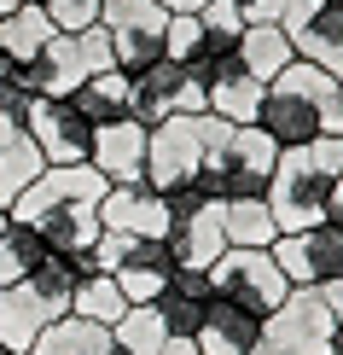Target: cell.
Masks as SVG:
<instances>
[{
  "mask_svg": "<svg viewBox=\"0 0 343 355\" xmlns=\"http://www.w3.org/2000/svg\"><path fill=\"white\" fill-rule=\"evenodd\" d=\"M204 6H210V0H163V12H169V18H198Z\"/></svg>",
  "mask_w": 343,
  "mask_h": 355,
  "instance_id": "34",
  "label": "cell"
},
{
  "mask_svg": "<svg viewBox=\"0 0 343 355\" xmlns=\"http://www.w3.org/2000/svg\"><path fill=\"white\" fill-rule=\"evenodd\" d=\"M94 262H99V274H111L123 286L128 303H157V291L181 268V257L169 250V239H128V233H99Z\"/></svg>",
  "mask_w": 343,
  "mask_h": 355,
  "instance_id": "6",
  "label": "cell"
},
{
  "mask_svg": "<svg viewBox=\"0 0 343 355\" xmlns=\"http://www.w3.org/2000/svg\"><path fill=\"white\" fill-rule=\"evenodd\" d=\"M111 35L105 24L94 29H76V35H53L47 53L35 58V87L41 94H70V87H82L87 76H99V70H111Z\"/></svg>",
  "mask_w": 343,
  "mask_h": 355,
  "instance_id": "12",
  "label": "cell"
},
{
  "mask_svg": "<svg viewBox=\"0 0 343 355\" xmlns=\"http://www.w3.org/2000/svg\"><path fill=\"white\" fill-rule=\"evenodd\" d=\"M169 250L181 257V268H216V257L227 250V227H221V198H210L204 210H192L181 221H169Z\"/></svg>",
  "mask_w": 343,
  "mask_h": 355,
  "instance_id": "18",
  "label": "cell"
},
{
  "mask_svg": "<svg viewBox=\"0 0 343 355\" xmlns=\"http://www.w3.org/2000/svg\"><path fill=\"white\" fill-rule=\"evenodd\" d=\"M285 6H291V0H250L245 24H279V18H285Z\"/></svg>",
  "mask_w": 343,
  "mask_h": 355,
  "instance_id": "33",
  "label": "cell"
},
{
  "mask_svg": "<svg viewBox=\"0 0 343 355\" xmlns=\"http://www.w3.org/2000/svg\"><path fill=\"white\" fill-rule=\"evenodd\" d=\"M326 221L343 227V175H337V187H332V210H326Z\"/></svg>",
  "mask_w": 343,
  "mask_h": 355,
  "instance_id": "35",
  "label": "cell"
},
{
  "mask_svg": "<svg viewBox=\"0 0 343 355\" xmlns=\"http://www.w3.org/2000/svg\"><path fill=\"white\" fill-rule=\"evenodd\" d=\"M0 355H6V349H0Z\"/></svg>",
  "mask_w": 343,
  "mask_h": 355,
  "instance_id": "43",
  "label": "cell"
},
{
  "mask_svg": "<svg viewBox=\"0 0 343 355\" xmlns=\"http://www.w3.org/2000/svg\"><path fill=\"white\" fill-rule=\"evenodd\" d=\"M332 303L320 291H291L274 315H262V338L250 355H332Z\"/></svg>",
  "mask_w": 343,
  "mask_h": 355,
  "instance_id": "7",
  "label": "cell"
},
{
  "mask_svg": "<svg viewBox=\"0 0 343 355\" xmlns=\"http://www.w3.org/2000/svg\"><path fill=\"white\" fill-rule=\"evenodd\" d=\"M332 355H343V320L332 327Z\"/></svg>",
  "mask_w": 343,
  "mask_h": 355,
  "instance_id": "38",
  "label": "cell"
},
{
  "mask_svg": "<svg viewBox=\"0 0 343 355\" xmlns=\"http://www.w3.org/2000/svg\"><path fill=\"white\" fill-rule=\"evenodd\" d=\"M198 41H204V24L198 18H169V29H163V58L186 64V58L198 53Z\"/></svg>",
  "mask_w": 343,
  "mask_h": 355,
  "instance_id": "31",
  "label": "cell"
},
{
  "mask_svg": "<svg viewBox=\"0 0 343 355\" xmlns=\"http://www.w3.org/2000/svg\"><path fill=\"white\" fill-rule=\"evenodd\" d=\"M233 6H238V12H245V6H250V0H233Z\"/></svg>",
  "mask_w": 343,
  "mask_h": 355,
  "instance_id": "41",
  "label": "cell"
},
{
  "mask_svg": "<svg viewBox=\"0 0 343 355\" xmlns=\"http://www.w3.org/2000/svg\"><path fill=\"white\" fill-rule=\"evenodd\" d=\"M227 116L204 111V116H163L152 128V140H146V181L157 192L181 187V181H198L204 164H210V152L221 140H227Z\"/></svg>",
  "mask_w": 343,
  "mask_h": 355,
  "instance_id": "4",
  "label": "cell"
},
{
  "mask_svg": "<svg viewBox=\"0 0 343 355\" xmlns=\"http://www.w3.org/2000/svg\"><path fill=\"white\" fill-rule=\"evenodd\" d=\"M70 315H76V320H99V327H116V320L128 315V297H123V286H116L111 274L94 268L76 286V297H70Z\"/></svg>",
  "mask_w": 343,
  "mask_h": 355,
  "instance_id": "28",
  "label": "cell"
},
{
  "mask_svg": "<svg viewBox=\"0 0 343 355\" xmlns=\"http://www.w3.org/2000/svg\"><path fill=\"white\" fill-rule=\"evenodd\" d=\"M116 344H123L128 355H157L163 344H169V327H163V315H157V303H128V315L116 320Z\"/></svg>",
  "mask_w": 343,
  "mask_h": 355,
  "instance_id": "29",
  "label": "cell"
},
{
  "mask_svg": "<svg viewBox=\"0 0 343 355\" xmlns=\"http://www.w3.org/2000/svg\"><path fill=\"white\" fill-rule=\"evenodd\" d=\"M24 128L47 164H87L94 157V123L70 105L64 94H35L24 111Z\"/></svg>",
  "mask_w": 343,
  "mask_h": 355,
  "instance_id": "11",
  "label": "cell"
},
{
  "mask_svg": "<svg viewBox=\"0 0 343 355\" xmlns=\"http://www.w3.org/2000/svg\"><path fill=\"white\" fill-rule=\"evenodd\" d=\"M238 64L256 82H274L285 64H297V47H291V35L279 24H245V35H238Z\"/></svg>",
  "mask_w": 343,
  "mask_h": 355,
  "instance_id": "24",
  "label": "cell"
},
{
  "mask_svg": "<svg viewBox=\"0 0 343 355\" xmlns=\"http://www.w3.org/2000/svg\"><path fill=\"white\" fill-rule=\"evenodd\" d=\"M105 192H111V181L94 164H47L18 192V204L6 216L24 221V227H35L53 250H94V239L105 233L99 227Z\"/></svg>",
  "mask_w": 343,
  "mask_h": 355,
  "instance_id": "1",
  "label": "cell"
},
{
  "mask_svg": "<svg viewBox=\"0 0 343 355\" xmlns=\"http://www.w3.org/2000/svg\"><path fill=\"white\" fill-rule=\"evenodd\" d=\"M35 6H53V0H35Z\"/></svg>",
  "mask_w": 343,
  "mask_h": 355,
  "instance_id": "42",
  "label": "cell"
},
{
  "mask_svg": "<svg viewBox=\"0 0 343 355\" xmlns=\"http://www.w3.org/2000/svg\"><path fill=\"white\" fill-rule=\"evenodd\" d=\"M198 24L210 29V35H245V12H238L233 0H210V6L198 12Z\"/></svg>",
  "mask_w": 343,
  "mask_h": 355,
  "instance_id": "32",
  "label": "cell"
},
{
  "mask_svg": "<svg viewBox=\"0 0 343 355\" xmlns=\"http://www.w3.org/2000/svg\"><path fill=\"white\" fill-rule=\"evenodd\" d=\"M47 257H53V245L41 239L35 227L6 221V233H0V286H18V279H29Z\"/></svg>",
  "mask_w": 343,
  "mask_h": 355,
  "instance_id": "26",
  "label": "cell"
},
{
  "mask_svg": "<svg viewBox=\"0 0 343 355\" xmlns=\"http://www.w3.org/2000/svg\"><path fill=\"white\" fill-rule=\"evenodd\" d=\"M64 99H70V105H76V111H82L94 128L123 123V116H128V105H134V76L111 64V70H99V76H87L82 87H70Z\"/></svg>",
  "mask_w": 343,
  "mask_h": 355,
  "instance_id": "21",
  "label": "cell"
},
{
  "mask_svg": "<svg viewBox=\"0 0 343 355\" xmlns=\"http://www.w3.org/2000/svg\"><path fill=\"white\" fill-rule=\"evenodd\" d=\"M210 303H216L210 268H175L169 286L157 291V315H163V327H169V338H198Z\"/></svg>",
  "mask_w": 343,
  "mask_h": 355,
  "instance_id": "16",
  "label": "cell"
},
{
  "mask_svg": "<svg viewBox=\"0 0 343 355\" xmlns=\"http://www.w3.org/2000/svg\"><path fill=\"white\" fill-rule=\"evenodd\" d=\"M53 35H58V29H53V18L35 6V0L0 12V58H12V64H35V58L47 53Z\"/></svg>",
  "mask_w": 343,
  "mask_h": 355,
  "instance_id": "23",
  "label": "cell"
},
{
  "mask_svg": "<svg viewBox=\"0 0 343 355\" xmlns=\"http://www.w3.org/2000/svg\"><path fill=\"white\" fill-rule=\"evenodd\" d=\"M221 227H227V245H245V250H274V239H279V221L267 210V198H227Z\"/></svg>",
  "mask_w": 343,
  "mask_h": 355,
  "instance_id": "25",
  "label": "cell"
},
{
  "mask_svg": "<svg viewBox=\"0 0 343 355\" xmlns=\"http://www.w3.org/2000/svg\"><path fill=\"white\" fill-rule=\"evenodd\" d=\"M41 169H47V157L35 152L24 116H6V111H0V210H12V204H18V192L35 181Z\"/></svg>",
  "mask_w": 343,
  "mask_h": 355,
  "instance_id": "20",
  "label": "cell"
},
{
  "mask_svg": "<svg viewBox=\"0 0 343 355\" xmlns=\"http://www.w3.org/2000/svg\"><path fill=\"white\" fill-rule=\"evenodd\" d=\"M216 297H227L238 309H250V315H274L279 303L291 297V279L279 274V262H274V250H245V245H227L216 257Z\"/></svg>",
  "mask_w": 343,
  "mask_h": 355,
  "instance_id": "8",
  "label": "cell"
},
{
  "mask_svg": "<svg viewBox=\"0 0 343 355\" xmlns=\"http://www.w3.org/2000/svg\"><path fill=\"white\" fill-rule=\"evenodd\" d=\"M53 18L58 35H76V29H94L99 24V0H53V6H41Z\"/></svg>",
  "mask_w": 343,
  "mask_h": 355,
  "instance_id": "30",
  "label": "cell"
},
{
  "mask_svg": "<svg viewBox=\"0 0 343 355\" xmlns=\"http://www.w3.org/2000/svg\"><path fill=\"white\" fill-rule=\"evenodd\" d=\"M99 24L111 35V58L116 70H146L152 58H163V29H169V12L163 0H99Z\"/></svg>",
  "mask_w": 343,
  "mask_h": 355,
  "instance_id": "9",
  "label": "cell"
},
{
  "mask_svg": "<svg viewBox=\"0 0 343 355\" xmlns=\"http://www.w3.org/2000/svg\"><path fill=\"white\" fill-rule=\"evenodd\" d=\"M262 94H267V82H256L245 64H238V70H227V76L210 87V111H216V116H227V123H256Z\"/></svg>",
  "mask_w": 343,
  "mask_h": 355,
  "instance_id": "27",
  "label": "cell"
},
{
  "mask_svg": "<svg viewBox=\"0 0 343 355\" xmlns=\"http://www.w3.org/2000/svg\"><path fill=\"white\" fill-rule=\"evenodd\" d=\"M99 227L128 233V239H163L169 233V204L152 181H116L99 204Z\"/></svg>",
  "mask_w": 343,
  "mask_h": 355,
  "instance_id": "14",
  "label": "cell"
},
{
  "mask_svg": "<svg viewBox=\"0 0 343 355\" xmlns=\"http://www.w3.org/2000/svg\"><path fill=\"white\" fill-rule=\"evenodd\" d=\"M320 297H326V303H332V315L343 320V279H337V286H326V291H320Z\"/></svg>",
  "mask_w": 343,
  "mask_h": 355,
  "instance_id": "37",
  "label": "cell"
},
{
  "mask_svg": "<svg viewBox=\"0 0 343 355\" xmlns=\"http://www.w3.org/2000/svg\"><path fill=\"white\" fill-rule=\"evenodd\" d=\"M256 128L279 146V152H285V146H308L320 135H343V82L326 76L308 58H297V64H285L267 82Z\"/></svg>",
  "mask_w": 343,
  "mask_h": 355,
  "instance_id": "2",
  "label": "cell"
},
{
  "mask_svg": "<svg viewBox=\"0 0 343 355\" xmlns=\"http://www.w3.org/2000/svg\"><path fill=\"white\" fill-rule=\"evenodd\" d=\"M6 221H12V216H6V210H0V233H6Z\"/></svg>",
  "mask_w": 343,
  "mask_h": 355,
  "instance_id": "40",
  "label": "cell"
},
{
  "mask_svg": "<svg viewBox=\"0 0 343 355\" xmlns=\"http://www.w3.org/2000/svg\"><path fill=\"white\" fill-rule=\"evenodd\" d=\"M279 29L291 35L297 58H308V64H320L326 76L343 82V6L337 0H291Z\"/></svg>",
  "mask_w": 343,
  "mask_h": 355,
  "instance_id": "13",
  "label": "cell"
},
{
  "mask_svg": "<svg viewBox=\"0 0 343 355\" xmlns=\"http://www.w3.org/2000/svg\"><path fill=\"white\" fill-rule=\"evenodd\" d=\"M343 175V135H320L308 146H285L267 181V210H274L279 233L320 227L332 210V187Z\"/></svg>",
  "mask_w": 343,
  "mask_h": 355,
  "instance_id": "3",
  "label": "cell"
},
{
  "mask_svg": "<svg viewBox=\"0 0 343 355\" xmlns=\"http://www.w3.org/2000/svg\"><path fill=\"white\" fill-rule=\"evenodd\" d=\"M274 164H279V146L267 140L256 123H233L227 140L210 152V164H204L198 181L210 187L221 204H227V198H267Z\"/></svg>",
  "mask_w": 343,
  "mask_h": 355,
  "instance_id": "5",
  "label": "cell"
},
{
  "mask_svg": "<svg viewBox=\"0 0 343 355\" xmlns=\"http://www.w3.org/2000/svg\"><path fill=\"white\" fill-rule=\"evenodd\" d=\"M29 355H128L116 344L111 327H99V320H76V315H58L47 332L35 338V349Z\"/></svg>",
  "mask_w": 343,
  "mask_h": 355,
  "instance_id": "22",
  "label": "cell"
},
{
  "mask_svg": "<svg viewBox=\"0 0 343 355\" xmlns=\"http://www.w3.org/2000/svg\"><path fill=\"white\" fill-rule=\"evenodd\" d=\"M274 262L291 279V291H326L343 279V227L320 221L303 233H279L274 239Z\"/></svg>",
  "mask_w": 343,
  "mask_h": 355,
  "instance_id": "10",
  "label": "cell"
},
{
  "mask_svg": "<svg viewBox=\"0 0 343 355\" xmlns=\"http://www.w3.org/2000/svg\"><path fill=\"white\" fill-rule=\"evenodd\" d=\"M256 338H262V315H250V309L216 297L192 344H198V355H250V349H256Z\"/></svg>",
  "mask_w": 343,
  "mask_h": 355,
  "instance_id": "19",
  "label": "cell"
},
{
  "mask_svg": "<svg viewBox=\"0 0 343 355\" xmlns=\"http://www.w3.org/2000/svg\"><path fill=\"white\" fill-rule=\"evenodd\" d=\"M12 6H24V0H0V12H12Z\"/></svg>",
  "mask_w": 343,
  "mask_h": 355,
  "instance_id": "39",
  "label": "cell"
},
{
  "mask_svg": "<svg viewBox=\"0 0 343 355\" xmlns=\"http://www.w3.org/2000/svg\"><path fill=\"white\" fill-rule=\"evenodd\" d=\"M146 140H152V128H140L134 116H123V123H105L94 128V164L105 181H146Z\"/></svg>",
  "mask_w": 343,
  "mask_h": 355,
  "instance_id": "17",
  "label": "cell"
},
{
  "mask_svg": "<svg viewBox=\"0 0 343 355\" xmlns=\"http://www.w3.org/2000/svg\"><path fill=\"white\" fill-rule=\"evenodd\" d=\"M53 320H58V309L41 297L29 279L0 286V349H6V355H29V349H35V338L47 332Z\"/></svg>",
  "mask_w": 343,
  "mask_h": 355,
  "instance_id": "15",
  "label": "cell"
},
{
  "mask_svg": "<svg viewBox=\"0 0 343 355\" xmlns=\"http://www.w3.org/2000/svg\"><path fill=\"white\" fill-rule=\"evenodd\" d=\"M157 355H198V344H192V338H169Z\"/></svg>",
  "mask_w": 343,
  "mask_h": 355,
  "instance_id": "36",
  "label": "cell"
}]
</instances>
